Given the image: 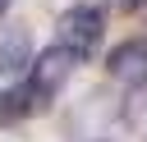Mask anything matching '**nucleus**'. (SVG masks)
Listing matches in <instances>:
<instances>
[{
	"instance_id": "f257e3e1",
	"label": "nucleus",
	"mask_w": 147,
	"mask_h": 142,
	"mask_svg": "<svg viewBox=\"0 0 147 142\" xmlns=\"http://www.w3.org/2000/svg\"><path fill=\"white\" fill-rule=\"evenodd\" d=\"M101 37H106V18H101L96 5H69L55 23V46L69 50L74 60H92Z\"/></svg>"
},
{
	"instance_id": "f03ea898",
	"label": "nucleus",
	"mask_w": 147,
	"mask_h": 142,
	"mask_svg": "<svg viewBox=\"0 0 147 142\" xmlns=\"http://www.w3.org/2000/svg\"><path fill=\"white\" fill-rule=\"evenodd\" d=\"M69 69H74V55L60 50V46H51V50H41V55L32 60V69H28V92L37 96V105H46L51 96H60V87L69 82Z\"/></svg>"
},
{
	"instance_id": "7ed1b4c3",
	"label": "nucleus",
	"mask_w": 147,
	"mask_h": 142,
	"mask_svg": "<svg viewBox=\"0 0 147 142\" xmlns=\"http://www.w3.org/2000/svg\"><path fill=\"white\" fill-rule=\"evenodd\" d=\"M106 69H110V78L115 82H124V87H147V41H119L110 55H106Z\"/></svg>"
},
{
	"instance_id": "20e7f679",
	"label": "nucleus",
	"mask_w": 147,
	"mask_h": 142,
	"mask_svg": "<svg viewBox=\"0 0 147 142\" xmlns=\"http://www.w3.org/2000/svg\"><path fill=\"white\" fill-rule=\"evenodd\" d=\"M32 32L23 23H5L0 27V73L5 78H18L23 69H32Z\"/></svg>"
},
{
	"instance_id": "39448f33",
	"label": "nucleus",
	"mask_w": 147,
	"mask_h": 142,
	"mask_svg": "<svg viewBox=\"0 0 147 142\" xmlns=\"http://www.w3.org/2000/svg\"><path fill=\"white\" fill-rule=\"evenodd\" d=\"M32 110H37V96H32L28 87L0 92V124H14V119H23V115H32Z\"/></svg>"
},
{
	"instance_id": "423d86ee",
	"label": "nucleus",
	"mask_w": 147,
	"mask_h": 142,
	"mask_svg": "<svg viewBox=\"0 0 147 142\" xmlns=\"http://www.w3.org/2000/svg\"><path fill=\"white\" fill-rule=\"evenodd\" d=\"M142 5H147V0H115V9H129V14H133V9H142Z\"/></svg>"
},
{
	"instance_id": "0eeeda50",
	"label": "nucleus",
	"mask_w": 147,
	"mask_h": 142,
	"mask_svg": "<svg viewBox=\"0 0 147 142\" xmlns=\"http://www.w3.org/2000/svg\"><path fill=\"white\" fill-rule=\"evenodd\" d=\"M9 5H14V0H0V14H5V9H9Z\"/></svg>"
}]
</instances>
